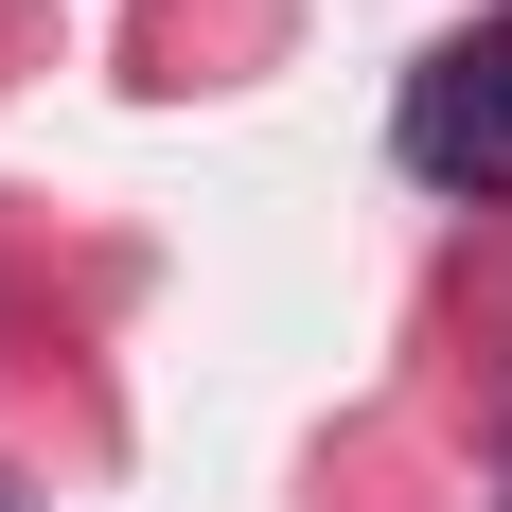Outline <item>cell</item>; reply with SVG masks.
Listing matches in <instances>:
<instances>
[{
    "mask_svg": "<svg viewBox=\"0 0 512 512\" xmlns=\"http://www.w3.org/2000/svg\"><path fill=\"white\" fill-rule=\"evenodd\" d=\"M389 142H407V177H424V195H477V212H512V0H495V18H460V36L407 71Z\"/></svg>",
    "mask_w": 512,
    "mask_h": 512,
    "instance_id": "cell-1",
    "label": "cell"
},
{
    "mask_svg": "<svg viewBox=\"0 0 512 512\" xmlns=\"http://www.w3.org/2000/svg\"><path fill=\"white\" fill-rule=\"evenodd\" d=\"M0 512H18V495H0Z\"/></svg>",
    "mask_w": 512,
    "mask_h": 512,
    "instance_id": "cell-2",
    "label": "cell"
}]
</instances>
